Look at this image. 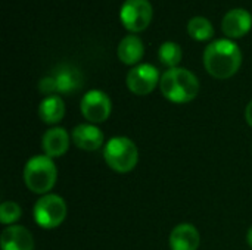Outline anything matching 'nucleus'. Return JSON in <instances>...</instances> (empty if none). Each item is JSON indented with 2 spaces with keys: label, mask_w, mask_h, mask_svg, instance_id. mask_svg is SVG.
<instances>
[{
  "label": "nucleus",
  "mask_w": 252,
  "mask_h": 250,
  "mask_svg": "<svg viewBox=\"0 0 252 250\" xmlns=\"http://www.w3.org/2000/svg\"><path fill=\"white\" fill-rule=\"evenodd\" d=\"M152 4L149 0H126L120 10L124 27L130 31H143L152 19Z\"/></svg>",
  "instance_id": "obj_8"
},
{
  "label": "nucleus",
  "mask_w": 252,
  "mask_h": 250,
  "mask_svg": "<svg viewBox=\"0 0 252 250\" xmlns=\"http://www.w3.org/2000/svg\"><path fill=\"white\" fill-rule=\"evenodd\" d=\"M103 159L112 171L127 174L133 171L139 162V149L131 139L117 136L105 143Z\"/></svg>",
  "instance_id": "obj_4"
},
{
  "label": "nucleus",
  "mask_w": 252,
  "mask_h": 250,
  "mask_svg": "<svg viewBox=\"0 0 252 250\" xmlns=\"http://www.w3.org/2000/svg\"><path fill=\"white\" fill-rule=\"evenodd\" d=\"M38 90L47 97V96H53L55 93H58V88H56V81L53 78V75H49V77H44L40 80L38 83Z\"/></svg>",
  "instance_id": "obj_20"
},
{
  "label": "nucleus",
  "mask_w": 252,
  "mask_h": 250,
  "mask_svg": "<svg viewBox=\"0 0 252 250\" xmlns=\"http://www.w3.org/2000/svg\"><path fill=\"white\" fill-rule=\"evenodd\" d=\"M159 72L154 65L137 63L128 71L126 77V84L133 94L146 96L155 90L157 84H159Z\"/></svg>",
  "instance_id": "obj_6"
},
{
  "label": "nucleus",
  "mask_w": 252,
  "mask_h": 250,
  "mask_svg": "<svg viewBox=\"0 0 252 250\" xmlns=\"http://www.w3.org/2000/svg\"><path fill=\"white\" fill-rule=\"evenodd\" d=\"M71 143V136L63 127H53L43 134L41 149L43 153L49 158H61L63 156Z\"/></svg>",
  "instance_id": "obj_10"
},
{
  "label": "nucleus",
  "mask_w": 252,
  "mask_h": 250,
  "mask_svg": "<svg viewBox=\"0 0 252 250\" xmlns=\"http://www.w3.org/2000/svg\"><path fill=\"white\" fill-rule=\"evenodd\" d=\"M66 203L59 194H44L41 196L32 209V217L35 224L44 230H53L59 227L66 218Z\"/></svg>",
  "instance_id": "obj_5"
},
{
  "label": "nucleus",
  "mask_w": 252,
  "mask_h": 250,
  "mask_svg": "<svg viewBox=\"0 0 252 250\" xmlns=\"http://www.w3.org/2000/svg\"><path fill=\"white\" fill-rule=\"evenodd\" d=\"M162 96L173 103H189L199 93V81L196 75L186 68H170L159 80Z\"/></svg>",
  "instance_id": "obj_2"
},
{
  "label": "nucleus",
  "mask_w": 252,
  "mask_h": 250,
  "mask_svg": "<svg viewBox=\"0 0 252 250\" xmlns=\"http://www.w3.org/2000/svg\"><path fill=\"white\" fill-rule=\"evenodd\" d=\"M72 143L84 150V152H94L103 146L105 136L102 130L96 124H80L71 133Z\"/></svg>",
  "instance_id": "obj_9"
},
{
  "label": "nucleus",
  "mask_w": 252,
  "mask_h": 250,
  "mask_svg": "<svg viewBox=\"0 0 252 250\" xmlns=\"http://www.w3.org/2000/svg\"><path fill=\"white\" fill-rule=\"evenodd\" d=\"M247 242H248L250 248H251V249H252V225H251V227H250L248 233H247Z\"/></svg>",
  "instance_id": "obj_22"
},
{
  "label": "nucleus",
  "mask_w": 252,
  "mask_h": 250,
  "mask_svg": "<svg viewBox=\"0 0 252 250\" xmlns=\"http://www.w3.org/2000/svg\"><path fill=\"white\" fill-rule=\"evenodd\" d=\"M168 243L171 250H198L201 245V236L195 225L183 222L171 230Z\"/></svg>",
  "instance_id": "obj_12"
},
{
  "label": "nucleus",
  "mask_w": 252,
  "mask_h": 250,
  "mask_svg": "<svg viewBox=\"0 0 252 250\" xmlns=\"http://www.w3.org/2000/svg\"><path fill=\"white\" fill-rule=\"evenodd\" d=\"M251 25L252 15L247 9H242V7L230 9L221 21L223 32L232 38H238V37L245 35L251 29Z\"/></svg>",
  "instance_id": "obj_11"
},
{
  "label": "nucleus",
  "mask_w": 252,
  "mask_h": 250,
  "mask_svg": "<svg viewBox=\"0 0 252 250\" xmlns=\"http://www.w3.org/2000/svg\"><path fill=\"white\" fill-rule=\"evenodd\" d=\"M38 116L47 125L59 124L65 116V103H63V100L56 94L44 97L41 100V103L38 105Z\"/></svg>",
  "instance_id": "obj_16"
},
{
  "label": "nucleus",
  "mask_w": 252,
  "mask_h": 250,
  "mask_svg": "<svg viewBox=\"0 0 252 250\" xmlns=\"http://www.w3.org/2000/svg\"><path fill=\"white\" fill-rule=\"evenodd\" d=\"M245 121L248 122L250 127H252V100L245 108Z\"/></svg>",
  "instance_id": "obj_21"
},
{
  "label": "nucleus",
  "mask_w": 252,
  "mask_h": 250,
  "mask_svg": "<svg viewBox=\"0 0 252 250\" xmlns=\"http://www.w3.org/2000/svg\"><path fill=\"white\" fill-rule=\"evenodd\" d=\"M143 53H145L143 41L137 35H133V34L126 35L120 41L118 49H117V55L120 60L126 65H136L143 57Z\"/></svg>",
  "instance_id": "obj_15"
},
{
  "label": "nucleus",
  "mask_w": 252,
  "mask_h": 250,
  "mask_svg": "<svg viewBox=\"0 0 252 250\" xmlns=\"http://www.w3.org/2000/svg\"><path fill=\"white\" fill-rule=\"evenodd\" d=\"M58 180V169L52 158L37 155L28 159L24 167V183L31 193L49 194Z\"/></svg>",
  "instance_id": "obj_3"
},
{
  "label": "nucleus",
  "mask_w": 252,
  "mask_h": 250,
  "mask_svg": "<svg viewBox=\"0 0 252 250\" xmlns=\"http://www.w3.org/2000/svg\"><path fill=\"white\" fill-rule=\"evenodd\" d=\"M22 217V209L16 202L6 200L0 206V222L3 225H10L15 224L19 218Z\"/></svg>",
  "instance_id": "obj_19"
},
{
  "label": "nucleus",
  "mask_w": 252,
  "mask_h": 250,
  "mask_svg": "<svg viewBox=\"0 0 252 250\" xmlns=\"http://www.w3.org/2000/svg\"><path fill=\"white\" fill-rule=\"evenodd\" d=\"M1 250H34V237L22 225H9L1 231Z\"/></svg>",
  "instance_id": "obj_13"
},
{
  "label": "nucleus",
  "mask_w": 252,
  "mask_h": 250,
  "mask_svg": "<svg viewBox=\"0 0 252 250\" xmlns=\"http://www.w3.org/2000/svg\"><path fill=\"white\" fill-rule=\"evenodd\" d=\"M158 57L162 65L170 68H177L182 60V47L174 41H165L159 46Z\"/></svg>",
  "instance_id": "obj_18"
},
{
  "label": "nucleus",
  "mask_w": 252,
  "mask_h": 250,
  "mask_svg": "<svg viewBox=\"0 0 252 250\" xmlns=\"http://www.w3.org/2000/svg\"><path fill=\"white\" fill-rule=\"evenodd\" d=\"M58 93H75L83 85V77L78 69L69 65H61L53 71Z\"/></svg>",
  "instance_id": "obj_14"
},
{
  "label": "nucleus",
  "mask_w": 252,
  "mask_h": 250,
  "mask_svg": "<svg viewBox=\"0 0 252 250\" xmlns=\"http://www.w3.org/2000/svg\"><path fill=\"white\" fill-rule=\"evenodd\" d=\"M81 115L90 124L105 122L112 111V103L109 96L102 90H90L87 91L80 103Z\"/></svg>",
  "instance_id": "obj_7"
},
{
  "label": "nucleus",
  "mask_w": 252,
  "mask_h": 250,
  "mask_svg": "<svg viewBox=\"0 0 252 250\" xmlns=\"http://www.w3.org/2000/svg\"><path fill=\"white\" fill-rule=\"evenodd\" d=\"M242 63V53L236 43L229 38H219L204 50V65L210 75L219 80L233 77Z\"/></svg>",
  "instance_id": "obj_1"
},
{
  "label": "nucleus",
  "mask_w": 252,
  "mask_h": 250,
  "mask_svg": "<svg viewBox=\"0 0 252 250\" xmlns=\"http://www.w3.org/2000/svg\"><path fill=\"white\" fill-rule=\"evenodd\" d=\"M188 32L195 40L204 41L214 35V27L205 16H193L188 22Z\"/></svg>",
  "instance_id": "obj_17"
}]
</instances>
